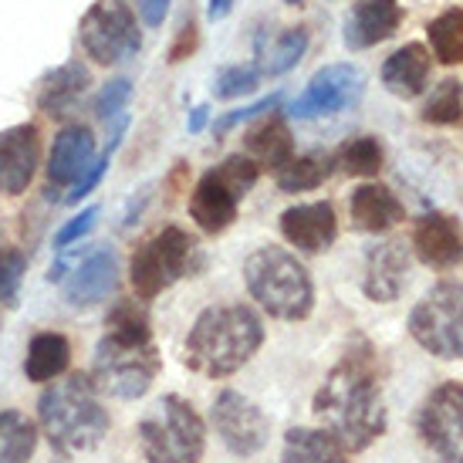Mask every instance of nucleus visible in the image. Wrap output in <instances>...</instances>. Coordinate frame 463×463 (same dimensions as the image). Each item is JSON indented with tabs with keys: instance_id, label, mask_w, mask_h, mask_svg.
Listing matches in <instances>:
<instances>
[{
	"instance_id": "nucleus-1",
	"label": "nucleus",
	"mask_w": 463,
	"mask_h": 463,
	"mask_svg": "<svg viewBox=\"0 0 463 463\" xmlns=\"http://www.w3.org/2000/svg\"><path fill=\"white\" fill-rule=\"evenodd\" d=\"M315 416L325 423V433L338 439L345 453L369 450L386 430V410L379 392L373 345L362 342L335 365L322 389L315 392Z\"/></svg>"
},
{
	"instance_id": "nucleus-2",
	"label": "nucleus",
	"mask_w": 463,
	"mask_h": 463,
	"mask_svg": "<svg viewBox=\"0 0 463 463\" xmlns=\"http://www.w3.org/2000/svg\"><path fill=\"white\" fill-rule=\"evenodd\" d=\"M264 345V322L247 305H213L200 311V318L186 338V365L200 375L223 379L244 369Z\"/></svg>"
},
{
	"instance_id": "nucleus-3",
	"label": "nucleus",
	"mask_w": 463,
	"mask_h": 463,
	"mask_svg": "<svg viewBox=\"0 0 463 463\" xmlns=\"http://www.w3.org/2000/svg\"><path fill=\"white\" fill-rule=\"evenodd\" d=\"M99 396L102 392L95 389L91 375L81 373L52 383L41 392L38 423L54 450L75 457V453H89L102 443L109 433V410Z\"/></svg>"
},
{
	"instance_id": "nucleus-4",
	"label": "nucleus",
	"mask_w": 463,
	"mask_h": 463,
	"mask_svg": "<svg viewBox=\"0 0 463 463\" xmlns=\"http://www.w3.org/2000/svg\"><path fill=\"white\" fill-rule=\"evenodd\" d=\"M244 284L270 318L301 322L315 308V284L308 268L284 247H260L244 260Z\"/></svg>"
},
{
	"instance_id": "nucleus-5",
	"label": "nucleus",
	"mask_w": 463,
	"mask_h": 463,
	"mask_svg": "<svg viewBox=\"0 0 463 463\" xmlns=\"http://www.w3.org/2000/svg\"><path fill=\"white\" fill-rule=\"evenodd\" d=\"M139 447L149 463H200L206 450V426L194 402L163 396L139 423Z\"/></svg>"
},
{
	"instance_id": "nucleus-6",
	"label": "nucleus",
	"mask_w": 463,
	"mask_h": 463,
	"mask_svg": "<svg viewBox=\"0 0 463 463\" xmlns=\"http://www.w3.org/2000/svg\"><path fill=\"white\" fill-rule=\"evenodd\" d=\"M260 166L247 153L227 156L217 169L200 176L194 196H190V217L203 233H223L237 220L241 200L258 183Z\"/></svg>"
},
{
	"instance_id": "nucleus-7",
	"label": "nucleus",
	"mask_w": 463,
	"mask_h": 463,
	"mask_svg": "<svg viewBox=\"0 0 463 463\" xmlns=\"http://www.w3.org/2000/svg\"><path fill=\"white\" fill-rule=\"evenodd\" d=\"M159 369H163V362H159L153 342H118V338L105 335L95 348L89 375L102 396L139 399L149 392Z\"/></svg>"
},
{
	"instance_id": "nucleus-8",
	"label": "nucleus",
	"mask_w": 463,
	"mask_h": 463,
	"mask_svg": "<svg viewBox=\"0 0 463 463\" xmlns=\"http://www.w3.org/2000/svg\"><path fill=\"white\" fill-rule=\"evenodd\" d=\"M410 335L437 359H463V281H439L410 311Z\"/></svg>"
},
{
	"instance_id": "nucleus-9",
	"label": "nucleus",
	"mask_w": 463,
	"mask_h": 463,
	"mask_svg": "<svg viewBox=\"0 0 463 463\" xmlns=\"http://www.w3.org/2000/svg\"><path fill=\"white\" fill-rule=\"evenodd\" d=\"M78 38H81V48L95 65H118L142 48L136 14L118 0L91 4L89 14L78 24Z\"/></svg>"
},
{
	"instance_id": "nucleus-10",
	"label": "nucleus",
	"mask_w": 463,
	"mask_h": 463,
	"mask_svg": "<svg viewBox=\"0 0 463 463\" xmlns=\"http://www.w3.org/2000/svg\"><path fill=\"white\" fill-rule=\"evenodd\" d=\"M416 430L439 463H463V386L443 383L426 396Z\"/></svg>"
},
{
	"instance_id": "nucleus-11",
	"label": "nucleus",
	"mask_w": 463,
	"mask_h": 463,
	"mask_svg": "<svg viewBox=\"0 0 463 463\" xmlns=\"http://www.w3.org/2000/svg\"><path fill=\"white\" fill-rule=\"evenodd\" d=\"M365 95V75L355 65H325L322 71H315L305 91L298 95L288 116L295 118H318V116H335L345 112L352 105H359Z\"/></svg>"
},
{
	"instance_id": "nucleus-12",
	"label": "nucleus",
	"mask_w": 463,
	"mask_h": 463,
	"mask_svg": "<svg viewBox=\"0 0 463 463\" xmlns=\"http://www.w3.org/2000/svg\"><path fill=\"white\" fill-rule=\"evenodd\" d=\"M210 420L217 426V437L223 439V447L237 457H254L264 450V443L270 437V423L264 410L254 406L247 396H241L237 389H223L213 399V412Z\"/></svg>"
},
{
	"instance_id": "nucleus-13",
	"label": "nucleus",
	"mask_w": 463,
	"mask_h": 463,
	"mask_svg": "<svg viewBox=\"0 0 463 463\" xmlns=\"http://www.w3.org/2000/svg\"><path fill=\"white\" fill-rule=\"evenodd\" d=\"M41 163V132L38 126H14L0 132V194L21 196L31 186Z\"/></svg>"
},
{
	"instance_id": "nucleus-14",
	"label": "nucleus",
	"mask_w": 463,
	"mask_h": 463,
	"mask_svg": "<svg viewBox=\"0 0 463 463\" xmlns=\"http://www.w3.org/2000/svg\"><path fill=\"white\" fill-rule=\"evenodd\" d=\"M118 288V254L112 247H95L65 278V301L71 308H91L112 298Z\"/></svg>"
},
{
	"instance_id": "nucleus-15",
	"label": "nucleus",
	"mask_w": 463,
	"mask_h": 463,
	"mask_svg": "<svg viewBox=\"0 0 463 463\" xmlns=\"http://www.w3.org/2000/svg\"><path fill=\"white\" fill-rule=\"evenodd\" d=\"M402 24V4L399 0H359L342 27V41L348 52H365L379 41H389Z\"/></svg>"
},
{
	"instance_id": "nucleus-16",
	"label": "nucleus",
	"mask_w": 463,
	"mask_h": 463,
	"mask_svg": "<svg viewBox=\"0 0 463 463\" xmlns=\"http://www.w3.org/2000/svg\"><path fill=\"white\" fill-rule=\"evenodd\" d=\"M410 281V250L402 241H386L375 244L365 258V278H362V291L379 305H389L402 295V288Z\"/></svg>"
},
{
	"instance_id": "nucleus-17",
	"label": "nucleus",
	"mask_w": 463,
	"mask_h": 463,
	"mask_svg": "<svg viewBox=\"0 0 463 463\" xmlns=\"http://www.w3.org/2000/svg\"><path fill=\"white\" fill-rule=\"evenodd\" d=\"M95 163V136L89 126L71 122L54 136L52 156H48V190H61V186H75L89 166Z\"/></svg>"
},
{
	"instance_id": "nucleus-18",
	"label": "nucleus",
	"mask_w": 463,
	"mask_h": 463,
	"mask_svg": "<svg viewBox=\"0 0 463 463\" xmlns=\"http://www.w3.org/2000/svg\"><path fill=\"white\" fill-rule=\"evenodd\" d=\"M284 241L305 254H322L338 237V220L332 203H298L281 213Z\"/></svg>"
},
{
	"instance_id": "nucleus-19",
	"label": "nucleus",
	"mask_w": 463,
	"mask_h": 463,
	"mask_svg": "<svg viewBox=\"0 0 463 463\" xmlns=\"http://www.w3.org/2000/svg\"><path fill=\"white\" fill-rule=\"evenodd\" d=\"M412 250L426 268L447 270L463 258V231L450 213H426L412 227Z\"/></svg>"
},
{
	"instance_id": "nucleus-20",
	"label": "nucleus",
	"mask_w": 463,
	"mask_h": 463,
	"mask_svg": "<svg viewBox=\"0 0 463 463\" xmlns=\"http://www.w3.org/2000/svg\"><path fill=\"white\" fill-rule=\"evenodd\" d=\"M430 71H433V54L426 44L412 41V44H402L399 52H392L383 61V85L396 99H416L426 89Z\"/></svg>"
},
{
	"instance_id": "nucleus-21",
	"label": "nucleus",
	"mask_w": 463,
	"mask_h": 463,
	"mask_svg": "<svg viewBox=\"0 0 463 463\" xmlns=\"http://www.w3.org/2000/svg\"><path fill=\"white\" fill-rule=\"evenodd\" d=\"M348 213L352 223L365 233H383L389 227H396L399 220L406 217V206L399 203V196L379 183H362L359 190H352L348 200Z\"/></svg>"
},
{
	"instance_id": "nucleus-22",
	"label": "nucleus",
	"mask_w": 463,
	"mask_h": 463,
	"mask_svg": "<svg viewBox=\"0 0 463 463\" xmlns=\"http://www.w3.org/2000/svg\"><path fill=\"white\" fill-rule=\"evenodd\" d=\"M91 85V71L81 61H68L58 71L41 81L38 91V109L48 112L52 118H65L68 112H75V105L81 102V95Z\"/></svg>"
},
{
	"instance_id": "nucleus-23",
	"label": "nucleus",
	"mask_w": 463,
	"mask_h": 463,
	"mask_svg": "<svg viewBox=\"0 0 463 463\" xmlns=\"http://www.w3.org/2000/svg\"><path fill=\"white\" fill-rule=\"evenodd\" d=\"M244 149L260 169L278 173L281 166H288L295 159V139H291V129H288L284 116L260 118L258 126L244 136Z\"/></svg>"
},
{
	"instance_id": "nucleus-24",
	"label": "nucleus",
	"mask_w": 463,
	"mask_h": 463,
	"mask_svg": "<svg viewBox=\"0 0 463 463\" xmlns=\"http://www.w3.org/2000/svg\"><path fill=\"white\" fill-rule=\"evenodd\" d=\"M68 362H71V345H68L65 335L41 332L27 345L24 375L31 383H54L58 375L68 373Z\"/></svg>"
},
{
	"instance_id": "nucleus-25",
	"label": "nucleus",
	"mask_w": 463,
	"mask_h": 463,
	"mask_svg": "<svg viewBox=\"0 0 463 463\" xmlns=\"http://www.w3.org/2000/svg\"><path fill=\"white\" fill-rule=\"evenodd\" d=\"M348 453L338 447V439L325 430L298 426L284 437L281 463H348Z\"/></svg>"
},
{
	"instance_id": "nucleus-26",
	"label": "nucleus",
	"mask_w": 463,
	"mask_h": 463,
	"mask_svg": "<svg viewBox=\"0 0 463 463\" xmlns=\"http://www.w3.org/2000/svg\"><path fill=\"white\" fill-rule=\"evenodd\" d=\"M149 250H153V258L159 260V268L166 274V281H180L186 274H194L196 270V244L194 237L180 227H166L163 233H156L153 241H149Z\"/></svg>"
},
{
	"instance_id": "nucleus-27",
	"label": "nucleus",
	"mask_w": 463,
	"mask_h": 463,
	"mask_svg": "<svg viewBox=\"0 0 463 463\" xmlns=\"http://www.w3.org/2000/svg\"><path fill=\"white\" fill-rule=\"evenodd\" d=\"M332 166H335L332 153H305V156H295L288 166L278 169L274 180H278L281 194H305V190H318L332 176Z\"/></svg>"
},
{
	"instance_id": "nucleus-28",
	"label": "nucleus",
	"mask_w": 463,
	"mask_h": 463,
	"mask_svg": "<svg viewBox=\"0 0 463 463\" xmlns=\"http://www.w3.org/2000/svg\"><path fill=\"white\" fill-rule=\"evenodd\" d=\"M38 447V426L17 410H0V463H27Z\"/></svg>"
},
{
	"instance_id": "nucleus-29",
	"label": "nucleus",
	"mask_w": 463,
	"mask_h": 463,
	"mask_svg": "<svg viewBox=\"0 0 463 463\" xmlns=\"http://www.w3.org/2000/svg\"><path fill=\"white\" fill-rule=\"evenodd\" d=\"M426 38L439 65H463V7H447L426 24Z\"/></svg>"
},
{
	"instance_id": "nucleus-30",
	"label": "nucleus",
	"mask_w": 463,
	"mask_h": 463,
	"mask_svg": "<svg viewBox=\"0 0 463 463\" xmlns=\"http://www.w3.org/2000/svg\"><path fill=\"white\" fill-rule=\"evenodd\" d=\"M308 27H288L278 38L270 41V48H258L260 58V75H284L305 58L308 52Z\"/></svg>"
},
{
	"instance_id": "nucleus-31",
	"label": "nucleus",
	"mask_w": 463,
	"mask_h": 463,
	"mask_svg": "<svg viewBox=\"0 0 463 463\" xmlns=\"http://www.w3.org/2000/svg\"><path fill=\"white\" fill-rule=\"evenodd\" d=\"M335 163L345 169L348 176H379V169L386 163V153H383L379 139H373V136H355V139H348L338 149Z\"/></svg>"
},
{
	"instance_id": "nucleus-32",
	"label": "nucleus",
	"mask_w": 463,
	"mask_h": 463,
	"mask_svg": "<svg viewBox=\"0 0 463 463\" xmlns=\"http://www.w3.org/2000/svg\"><path fill=\"white\" fill-rule=\"evenodd\" d=\"M423 122L430 126H457L463 118V85L457 78H443L433 95L426 99L423 112H420Z\"/></svg>"
},
{
	"instance_id": "nucleus-33",
	"label": "nucleus",
	"mask_w": 463,
	"mask_h": 463,
	"mask_svg": "<svg viewBox=\"0 0 463 463\" xmlns=\"http://www.w3.org/2000/svg\"><path fill=\"white\" fill-rule=\"evenodd\" d=\"M105 335L118 342H153L149 332V315L139 301H118L105 318Z\"/></svg>"
},
{
	"instance_id": "nucleus-34",
	"label": "nucleus",
	"mask_w": 463,
	"mask_h": 463,
	"mask_svg": "<svg viewBox=\"0 0 463 463\" xmlns=\"http://www.w3.org/2000/svg\"><path fill=\"white\" fill-rule=\"evenodd\" d=\"M129 281H132V291H136L142 301H149V298H156L163 288H169L166 274H163V268H159V260L153 258L149 244H142L139 250L132 254Z\"/></svg>"
},
{
	"instance_id": "nucleus-35",
	"label": "nucleus",
	"mask_w": 463,
	"mask_h": 463,
	"mask_svg": "<svg viewBox=\"0 0 463 463\" xmlns=\"http://www.w3.org/2000/svg\"><path fill=\"white\" fill-rule=\"evenodd\" d=\"M27 274V258L17 247H4L0 250V305L14 308L21 298V281Z\"/></svg>"
},
{
	"instance_id": "nucleus-36",
	"label": "nucleus",
	"mask_w": 463,
	"mask_h": 463,
	"mask_svg": "<svg viewBox=\"0 0 463 463\" xmlns=\"http://www.w3.org/2000/svg\"><path fill=\"white\" fill-rule=\"evenodd\" d=\"M260 81V65H231L217 75V85H213V95L217 99H237V95H247L254 91Z\"/></svg>"
},
{
	"instance_id": "nucleus-37",
	"label": "nucleus",
	"mask_w": 463,
	"mask_h": 463,
	"mask_svg": "<svg viewBox=\"0 0 463 463\" xmlns=\"http://www.w3.org/2000/svg\"><path fill=\"white\" fill-rule=\"evenodd\" d=\"M132 99V81L129 78H112L102 91H99V99H95V116L102 118V122H112L126 112V105Z\"/></svg>"
},
{
	"instance_id": "nucleus-38",
	"label": "nucleus",
	"mask_w": 463,
	"mask_h": 463,
	"mask_svg": "<svg viewBox=\"0 0 463 463\" xmlns=\"http://www.w3.org/2000/svg\"><path fill=\"white\" fill-rule=\"evenodd\" d=\"M278 105H281V91H274V95L260 99V102L244 105V109H233V112H227V116H220L217 126H213V132H217V136H223V132H231L233 126H241V122H247V118L260 116V112H274Z\"/></svg>"
},
{
	"instance_id": "nucleus-39",
	"label": "nucleus",
	"mask_w": 463,
	"mask_h": 463,
	"mask_svg": "<svg viewBox=\"0 0 463 463\" xmlns=\"http://www.w3.org/2000/svg\"><path fill=\"white\" fill-rule=\"evenodd\" d=\"M95 220H99V206H89V210H81L78 217H71L65 227H61V231L54 233V247H61V250H65L68 244L81 241V237H85V233L95 227Z\"/></svg>"
},
{
	"instance_id": "nucleus-40",
	"label": "nucleus",
	"mask_w": 463,
	"mask_h": 463,
	"mask_svg": "<svg viewBox=\"0 0 463 463\" xmlns=\"http://www.w3.org/2000/svg\"><path fill=\"white\" fill-rule=\"evenodd\" d=\"M196 44H200V27H196V21L190 17V21L180 27V34H176V41H173V48H169V65L186 61V58L196 52Z\"/></svg>"
},
{
	"instance_id": "nucleus-41",
	"label": "nucleus",
	"mask_w": 463,
	"mask_h": 463,
	"mask_svg": "<svg viewBox=\"0 0 463 463\" xmlns=\"http://www.w3.org/2000/svg\"><path fill=\"white\" fill-rule=\"evenodd\" d=\"M169 4H173V0H139V14H142V21H146V27L163 24L169 14Z\"/></svg>"
},
{
	"instance_id": "nucleus-42",
	"label": "nucleus",
	"mask_w": 463,
	"mask_h": 463,
	"mask_svg": "<svg viewBox=\"0 0 463 463\" xmlns=\"http://www.w3.org/2000/svg\"><path fill=\"white\" fill-rule=\"evenodd\" d=\"M233 11V0H210V7H206V17L210 21H223L227 14Z\"/></svg>"
},
{
	"instance_id": "nucleus-43",
	"label": "nucleus",
	"mask_w": 463,
	"mask_h": 463,
	"mask_svg": "<svg viewBox=\"0 0 463 463\" xmlns=\"http://www.w3.org/2000/svg\"><path fill=\"white\" fill-rule=\"evenodd\" d=\"M206 126V105H196L194 112H190V122H186V129L190 132H203Z\"/></svg>"
},
{
	"instance_id": "nucleus-44",
	"label": "nucleus",
	"mask_w": 463,
	"mask_h": 463,
	"mask_svg": "<svg viewBox=\"0 0 463 463\" xmlns=\"http://www.w3.org/2000/svg\"><path fill=\"white\" fill-rule=\"evenodd\" d=\"M284 4H291V7H298V4H305V0H284Z\"/></svg>"
}]
</instances>
